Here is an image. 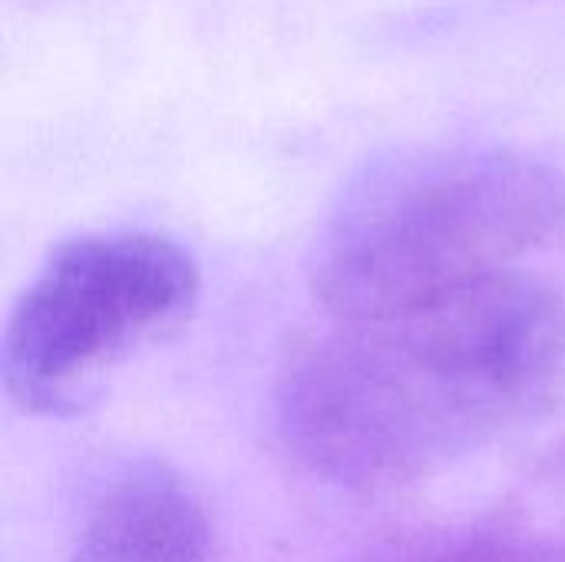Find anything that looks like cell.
Returning <instances> with one entry per match:
<instances>
[{
  "label": "cell",
  "mask_w": 565,
  "mask_h": 562,
  "mask_svg": "<svg viewBox=\"0 0 565 562\" xmlns=\"http://www.w3.org/2000/svg\"><path fill=\"white\" fill-rule=\"evenodd\" d=\"M563 378V298L510 272L404 311L334 318L281 368L278 424L328 484L391 490L520 427Z\"/></svg>",
  "instance_id": "1"
},
{
  "label": "cell",
  "mask_w": 565,
  "mask_h": 562,
  "mask_svg": "<svg viewBox=\"0 0 565 562\" xmlns=\"http://www.w3.org/2000/svg\"><path fill=\"white\" fill-rule=\"evenodd\" d=\"M565 179L516 149H437L371 176L334 215L315 265L331 318L404 311L480 282L546 242Z\"/></svg>",
  "instance_id": "2"
},
{
  "label": "cell",
  "mask_w": 565,
  "mask_h": 562,
  "mask_svg": "<svg viewBox=\"0 0 565 562\" xmlns=\"http://www.w3.org/2000/svg\"><path fill=\"white\" fill-rule=\"evenodd\" d=\"M202 291L199 262L152 232H96L50 252L3 338V381L26 411L76 404L136 348L175 331Z\"/></svg>",
  "instance_id": "3"
},
{
  "label": "cell",
  "mask_w": 565,
  "mask_h": 562,
  "mask_svg": "<svg viewBox=\"0 0 565 562\" xmlns=\"http://www.w3.org/2000/svg\"><path fill=\"white\" fill-rule=\"evenodd\" d=\"M202 500L159 467L113 480L86 510L70 562H209Z\"/></svg>",
  "instance_id": "4"
},
{
  "label": "cell",
  "mask_w": 565,
  "mask_h": 562,
  "mask_svg": "<svg viewBox=\"0 0 565 562\" xmlns=\"http://www.w3.org/2000/svg\"><path fill=\"white\" fill-rule=\"evenodd\" d=\"M351 562H565V530L513 520H454L394 530Z\"/></svg>",
  "instance_id": "5"
}]
</instances>
